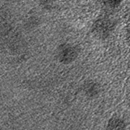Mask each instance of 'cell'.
I'll return each mask as SVG.
<instances>
[{"mask_svg": "<svg viewBox=\"0 0 130 130\" xmlns=\"http://www.w3.org/2000/svg\"><path fill=\"white\" fill-rule=\"evenodd\" d=\"M102 9L107 11H113L121 7L123 0H96Z\"/></svg>", "mask_w": 130, "mask_h": 130, "instance_id": "cell-6", "label": "cell"}, {"mask_svg": "<svg viewBox=\"0 0 130 130\" xmlns=\"http://www.w3.org/2000/svg\"><path fill=\"white\" fill-rule=\"evenodd\" d=\"M36 16L37 15L35 14H31L29 15V17L25 19V20H24V26H25V28L29 29H34L37 28L40 23V18H37Z\"/></svg>", "mask_w": 130, "mask_h": 130, "instance_id": "cell-7", "label": "cell"}, {"mask_svg": "<svg viewBox=\"0 0 130 130\" xmlns=\"http://www.w3.org/2000/svg\"><path fill=\"white\" fill-rule=\"evenodd\" d=\"M118 19L110 13H102L92 21L90 27L91 35L99 41H106L115 34Z\"/></svg>", "mask_w": 130, "mask_h": 130, "instance_id": "cell-1", "label": "cell"}, {"mask_svg": "<svg viewBox=\"0 0 130 130\" xmlns=\"http://www.w3.org/2000/svg\"><path fill=\"white\" fill-rule=\"evenodd\" d=\"M7 1L11 2V3H21V2L25 1V0H7Z\"/></svg>", "mask_w": 130, "mask_h": 130, "instance_id": "cell-9", "label": "cell"}, {"mask_svg": "<svg viewBox=\"0 0 130 130\" xmlns=\"http://www.w3.org/2000/svg\"><path fill=\"white\" fill-rule=\"evenodd\" d=\"M102 92L101 84L94 79H88L85 81L82 85V92L86 98L93 99L98 98Z\"/></svg>", "mask_w": 130, "mask_h": 130, "instance_id": "cell-3", "label": "cell"}, {"mask_svg": "<svg viewBox=\"0 0 130 130\" xmlns=\"http://www.w3.org/2000/svg\"><path fill=\"white\" fill-rule=\"evenodd\" d=\"M106 129L109 130H121L125 129L128 128L127 121L123 117L118 115L112 116L107 122V124L105 126Z\"/></svg>", "mask_w": 130, "mask_h": 130, "instance_id": "cell-4", "label": "cell"}, {"mask_svg": "<svg viewBox=\"0 0 130 130\" xmlns=\"http://www.w3.org/2000/svg\"><path fill=\"white\" fill-rule=\"evenodd\" d=\"M55 56L56 60L61 65H71L78 59L80 49L73 43L63 42L56 47Z\"/></svg>", "mask_w": 130, "mask_h": 130, "instance_id": "cell-2", "label": "cell"}, {"mask_svg": "<svg viewBox=\"0 0 130 130\" xmlns=\"http://www.w3.org/2000/svg\"><path fill=\"white\" fill-rule=\"evenodd\" d=\"M125 35H126V40L130 45V22L128 24V25L125 28Z\"/></svg>", "mask_w": 130, "mask_h": 130, "instance_id": "cell-8", "label": "cell"}, {"mask_svg": "<svg viewBox=\"0 0 130 130\" xmlns=\"http://www.w3.org/2000/svg\"><path fill=\"white\" fill-rule=\"evenodd\" d=\"M37 6L46 13H51L56 11L58 7L57 0H35Z\"/></svg>", "mask_w": 130, "mask_h": 130, "instance_id": "cell-5", "label": "cell"}]
</instances>
